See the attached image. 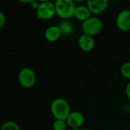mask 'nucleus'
<instances>
[{"instance_id":"14","label":"nucleus","mask_w":130,"mask_h":130,"mask_svg":"<svg viewBox=\"0 0 130 130\" xmlns=\"http://www.w3.org/2000/svg\"><path fill=\"white\" fill-rule=\"evenodd\" d=\"M120 72L124 78L130 79V62H126L122 65Z\"/></svg>"},{"instance_id":"3","label":"nucleus","mask_w":130,"mask_h":130,"mask_svg":"<svg viewBox=\"0 0 130 130\" xmlns=\"http://www.w3.org/2000/svg\"><path fill=\"white\" fill-rule=\"evenodd\" d=\"M104 24L102 21L97 17H91L83 21L82 30L84 34L93 37L100 34L103 29Z\"/></svg>"},{"instance_id":"11","label":"nucleus","mask_w":130,"mask_h":130,"mask_svg":"<svg viewBox=\"0 0 130 130\" xmlns=\"http://www.w3.org/2000/svg\"><path fill=\"white\" fill-rule=\"evenodd\" d=\"M91 12L87 5L86 6L85 5H79V6H76L74 17L76 18L79 21H85L91 17Z\"/></svg>"},{"instance_id":"16","label":"nucleus","mask_w":130,"mask_h":130,"mask_svg":"<svg viewBox=\"0 0 130 130\" xmlns=\"http://www.w3.org/2000/svg\"><path fill=\"white\" fill-rule=\"evenodd\" d=\"M6 22V18L2 11H0V28H2Z\"/></svg>"},{"instance_id":"15","label":"nucleus","mask_w":130,"mask_h":130,"mask_svg":"<svg viewBox=\"0 0 130 130\" xmlns=\"http://www.w3.org/2000/svg\"><path fill=\"white\" fill-rule=\"evenodd\" d=\"M67 123L65 120H56V121L53 124V130H66Z\"/></svg>"},{"instance_id":"4","label":"nucleus","mask_w":130,"mask_h":130,"mask_svg":"<svg viewBox=\"0 0 130 130\" xmlns=\"http://www.w3.org/2000/svg\"><path fill=\"white\" fill-rule=\"evenodd\" d=\"M56 14L55 3L50 1H43L37 10V17L41 20H49Z\"/></svg>"},{"instance_id":"12","label":"nucleus","mask_w":130,"mask_h":130,"mask_svg":"<svg viewBox=\"0 0 130 130\" xmlns=\"http://www.w3.org/2000/svg\"><path fill=\"white\" fill-rule=\"evenodd\" d=\"M62 34L63 35H70L74 31V26L73 24L69 20H63L59 25Z\"/></svg>"},{"instance_id":"18","label":"nucleus","mask_w":130,"mask_h":130,"mask_svg":"<svg viewBox=\"0 0 130 130\" xmlns=\"http://www.w3.org/2000/svg\"><path fill=\"white\" fill-rule=\"evenodd\" d=\"M39 5H40V3H39L38 2L35 1V0H34V1L32 2V3L30 4V6H31L34 9H36V10H37V8H39Z\"/></svg>"},{"instance_id":"5","label":"nucleus","mask_w":130,"mask_h":130,"mask_svg":"<svg viewBox=\"0 0 130 130\" xmlns=\"http://www.w3.org/2000/svg\"><path fill=\"white\" fill-rule=\"evenodd\" d=\"M18 82L22 87L30 88L36 82V75L31 69L27 67L24 68L18 74Z\"/></svg>"},{"instance_id":"9","label":"nucleus","mask_w":130,"mask_h":130,"mask_svg":"<svg viewBox=\"0 0 130 130\" xmlns=\"http://www.w3.org/2000/svg\"><path fill=\"white\" fill-rule=\"evenodd\" d=\"M78 46L85 52H90L94 47V40L93 37L87 34H82L78 38Z\"/></svg>"},{"instance_id":"10","label":"nucleus","mask_w":130,"mask_h":130,"mask_svg":"<svg viewBox=\"0 0 130 130\" xmlns=\"http://www.w3.org/2000/svg\"><path fill=\"white\" fill-rule=\"evenodd\" d=\"M62 35L61 30L59 26H50L45 30L44 36L46 40L50 42H55L60 38Z\"/></svg>"},{"instance_id":"13","label":"nucleus","mask_w":130,"mask_h":130,"mask_svg":"<svg viewBox=\"0 0 130 130\" xmlns=\"http://www.w3.org/2000/svg\"><path fill=\"white\" fill-rule=\"evenodd\" d=\"M1 130H21L20 126L18 123L14 121H6L5 122L2 126Z\"/></svg>"},{"instance_id":"19","label":"nucleus","mask_w":130,"mask_h":130,"mask_svg":"<svg viewBox=\"0 0 130 130\" xmlns=\"http://www.w3.org/2000/svg\"><path fill=\"white\" fill-rule=\"evenodd\" d=\"M78 130H90V129H78Z\"/></svg>"},{"instance_id":"17","label":"nucleus","mask_w":130,"mask_h":130,"mask_svg":"<svg viewBox=\"0 0 130 130\" xmlns=\"http://www.w3.org/2000/svg\"><path fill=\"white\" fill-rule=\"evenodd\" d=\"M125 92H126V95L127 98L130 101V82L127 84V85H126V87Z\"/></svg>"},{"instance_id":"2","label":"nucleus","mask_w":130,"mask_h":130,"mask_svg":"<svg viewBox=\"0 0 130 130\" xmlns=\"http://www.w3.org/2000/svg\"><path fill=\"white\" fill-rule=\"evenodd\" d=\"M56 14L63 20H69L75 15L76 5L72 0H56Z\"/></svg>"},{"instance_id":"1","label":"nucleus","mask_w":130,"mask_h":130,"mask_svg":"<svg viewBox=\"0 0 130 130\" xmlns=\"http://www.w3.org/2000/svg\"><path fill=\"white\" fill-rule=\"evenodd\" d=\"M50 110L54 118L59 120L66 121L72 113L69 102L61 98H56L53 101L50 105Z\"/></svg>"},{"instance_id":"8","label":"nucleus","mask_w":130,"mask_h":130,"mask_svg":"<svg viewBox=\"0 0 130 130\" xmlns=\"http://www.w3.org/2000/svg\"><path fill=\"white\" fill-rule=\"evenodd\" d=\"M66 121L69 126L73 129H78L83 125L85 122V117L81 112L74 111L69 114V117Z\"/></svg>"},{"instance_id":"6","label":"nucleus","mask_w":130,"mask_h":130,"mask_svg":"<svg viewBox=\"0 0 130 130\" xmlns=\"http://www.w3.org/2000/svg\"><path fill=\"white\" fill-rule=\"evenodd\" d=\"M116 24L118 29L123 32L130 30V10L124 9L119 13L116 20Z\"/></svg>"},{"instance_id":"7","label":"nucleus","mask_w":130,"mask_h":130,"mask_svg":"<svg viewBox=\"0 0 130 130\" xmlns=\"http://www.w3.org/2000/svg\"><path fill=\"white\" fill-rule=\"evenodd\" d=\"M108 5L107 0H88L87 6L92 14H100L103 13Z\"/></svg>"}]
</instances>
